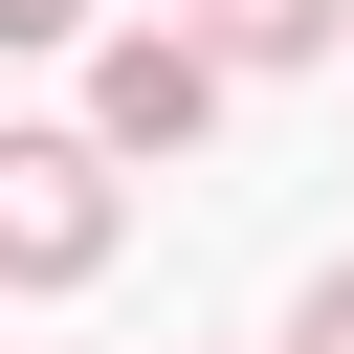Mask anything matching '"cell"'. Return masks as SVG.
Listing matches in <instances>:
<instances>
[{"instance_id": "cell-1", "label": "cell", "mask_w": 354, "mask_h": 354, "mask_svg": "<svg viewBox=\"0 0 354 354\" xmlns=\"http://www.w3.org/2000/svg\"><path fill=\"white\" fill-rule=\"evenodd\" d=\"M111 243H133L111 155H88V133H0V288H88Z\"/></svg>"}, {"instance_id": "cell-4", "label": "cell", "mask_w": 354, "mask_h": 354, "mask_svg": "<svg viewBox=\"0 0 354 354\" xmlns=\"http://www.w3.org/2000/svg\"><path fill=\"white\" fill-rule=\"evenodd\" d=\"M288 354H354V266H310V310H288Z\"/></svg>"}, {"instance_id": "cell-3", "label": "cell", "mask_w": 354, "mask_h": 354, "mask_svg": "<svg viewBox=\"0 0 354 354\" xmlns=\"http://www.w3.org/2000/svg\"><path fill=\"white\" fill-rule=\"evenodd\" d=\"M177 44L199 66H310V44H354V0H177Z\"/></svg>"}, {"instance_id": "cell-5", "label": "cell", "mask_w": 354, "mask_h": 354, "mask_svg": "<svg viewBox=\"0 0 354 354\" xmlns=\"http://www.w3.org/2000/svg\"><path fill=\"white\" fill-rule=\"evenodd\" d=\"M0 44H88V0H0Z\"/></svg>"}, {"instance_id": "cell-2", "label": "cell", "mask_w": 354, "mask_h": 354, "mask_svg": "<svg viewBox=\"0 0 354 354\" xmlns=\"http://www.w3.org/2000/svg\"><path fill=\"white\" fill-rule=\"evenodd\" d=\"M199 133H221V66H199L177 22H111V44H88V155L133 177V155H199Z\"/></svg>"}]
</instances>
